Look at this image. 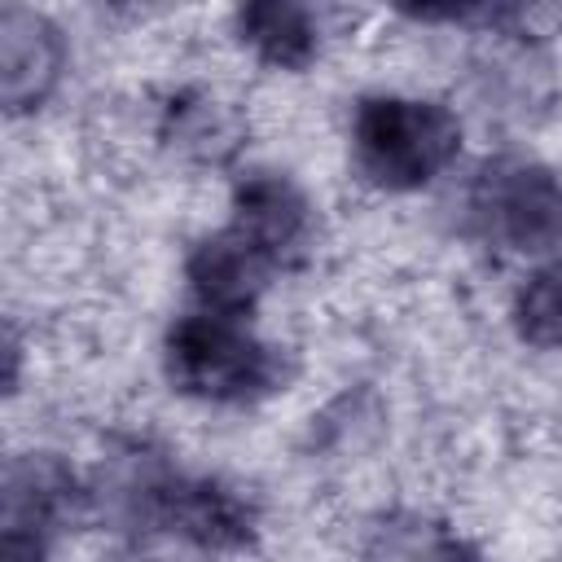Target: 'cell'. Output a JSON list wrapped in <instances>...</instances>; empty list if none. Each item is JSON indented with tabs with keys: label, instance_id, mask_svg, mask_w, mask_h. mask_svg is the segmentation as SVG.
<instances>
[{
	"label": "cell",
	"instance_id": "6da1fadb",
	"mask_svg": "<svg viewBox=\"0 0 562 562\" xmlns=\"http://www.w3.org/2000/svg\"><path fill=\"white\" fill-rule=\"evenodd\" d=\"M351 149H356V167L391 189V193H408L430 184L439 171H448L461 154V119L439 105V101H422V97H364L356 105L351 119Z\"/></svg>",
	"mask_w": 562,
	"mask_h": 562
},
{
	"label": "cell",
	"instance_id": "9c48e42d",
	"mask_svg": "<svg viewBox=\"0 0 562 562\" xmlns=\"http://www.w3.org/2000/svg\"><path fill=\"white\" fill-rule=\"evenodd\" d=\"M162 140L193 162H228L241 149V119L211 92H176L162 110Z\"/></svg>",
	"mask_w": 562,
	"mask_h": 562
},
{
	"label": "cell",
	"instance_id": "ba28073f",
	"mask_svg": "<svg viewBox=\"0 0 562 562\" xmlns=\"http://www.w3.org/2000/svg\"><path fill=\"white\" fill-rule=\"evenodd\" d=\"M184 272H189V285H193L202 312L246 316V307L259 299V290H263L272 268L233 228H224V233H215V237L193 246Z\"/></svg>",
	"mask_w": 562,
	"mask_h": 562
},
{
	"label": "cell",
	"instance_id": "3957f363",
	"mask_svg": "<svg viewBox=\"0 0 562 562\" xmlns=\"http://www.w3.org/2000/svg\"><path fill=\"white\" fill-rule=\"evenodd\" d=\"M465 211L474 233L509 255L540 259L562 250V176L536 158L505 154L483 162Z\"/></svg>",
	"mask_w": 562,
	"mask_h": 562
},
{
	"label": "cell",
	"instance_id": "52a82bcc",
	"mask_svg": "<svg viewBox=\"0 0 562 562\" xmlns=\"http://www.w3.org/2000/svg\"><path fill=\"white\" fill-rule=\"evenodd\" d=\"M79 501H83V492H79V479L70 465H61L57 457H44V452L18 457L4 474V531L48 540V531L57 522H66Z\"/></svg>",
	"mask_w": 562,
	"mask_h": 562
},
{
	"label": "cell",
	"instance_id": "30bf717a",
	"mask_svg": "<svg viewBox=\"0 0 562 562\" xmlns=\"http://www.w3.org/2000/svg\"><path fill=\"white\" fill-rule=\"evenodd\" d=\"M237 35L250 44V53L277 70H303L321 53V26L316 13L285 0H259L237 9Z\"/></svg>",
	"mask_w": 562,
	"mask_h": 562
},
{
	"label": "cell",
	"instance_id": "5b68a950",
	"mask_svg": "<svg viewBox=\"0 0 562 562\" xmlns=\"http://www.w3.org/2000/svg\"><path fill=\"white\" fill-rule=\"evenodd\" d=\"M268 268H294L307 259L316 220L312 202L299 193L294 180L277 171H255L233 193V224H228Z\"/></svg>",
	"mask_w": 562,
	"mask_h": 562
},
{
	"label": "cell",
	"instance_id": "8fae6325",
	"mask_svg": "<svg viewBox=\"0 0 562 562\" xmlns=\"http://www.w3.org/2000/svg\"><path fill=\"white\" fill-rule=\"evenodd\" d=\"M364 562H474L465 540L422 514H391L369 531Z\"/></svg>",
	"mask_w": 562,
	"mask_h": 562
},
{
	"label": "cell",
	"instance_id": "277c9868",
	"mask_svg": "<svg viewBox=\"0 0 562 562\" xmlns=\"http://www.w3.org/2000/svg\"><path fill=\"white\" fill-rule=\"evenodd\" d=\"M132 505L140 518L184 536L198 549H246L255 536V509L246 496L224 487L220 479H193L176 470H149L140 474V492H132Z\"/></svg>",
	"mask_w": 562,
	"mask_h": 562
},
{
	"label": "cell",
	"instance_id": "7a4b0ae2",
	"mask_svg": "<svg viewBox=\"0 0 562 562\" xmlns=\"http://www.w3.org/2000/svg\"><path fill=\"white\" fill-rule=\"evenodd\" d=\"M171 382L206 404H255L285 382V360L241 316L189 312L167 334Z\"/></svg>",
	"mask_w": 562,
	"mask_h": 562
},
{
	"label": "cell",
	"instance_id": "7c38bea8",
	"mask_svg": "<svg viewBox=\"0 0 562 562\" xmlns=\"http://www.w3.org/2000/svg\"><path fill=\"white\" fill-rule=\"evenodd\" d=\"M514 329L527 347H562V268H540L514 294Z\"/></svg>",
	"mask_w": 562,
	"mask_h": 562
},
{
	"label": "cell",
	"instance_id": "8992f818",
	"mask_svg": "<svg viewBox=\"0 0 562 562\" xmlns=\"http://www.w3.org/2000/svg\"><path fill=\"white\" fill-rule=\"evenodd\" d=\"M66 70V40L61 31L35 13L9 4L0 13V92L9 114L40 110Z\"/></svg>",
	"mask_w": 562,
	"mask_h": 562
}]
</instances>
